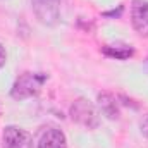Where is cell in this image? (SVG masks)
Here are the masks:
<instances>
[{"instance_id": "cell-6", "label": "cell", "mask_w": 148, "mask_h": 148, "mask_svg": "<svg viewBox=\"0 0 148 148\" xmlns=\"http://www.w3.org/2000/svg\"><path fill=\"white\" fill-rule=\"evenodd\" d=\"M38 148H67V138L60 129L47 127L38 140Z\"/></svg>"}, {"instance_id": "cell-10", "label": "cell", "mask_w": 148, "mask_h": 148, "mask_svg": "<svg viewBox=\"0 0 148 148\" xmlns=\"http://www.w3.org/2000/svg\"><path fill=\"white\" fill-rule=\"evenodd\" d=\"M5 62H7V53H5V48H3V45L0 43V69L5 66Z\"/></svg>"}, {"instance_id": "cell-3", "label": "cell", "mask_w": 148, "mask_h": 148, "mask_svg": "<svg viewBox=\"0 0 148 148\" xmlns=\"http://www.w3.org/2000/svg\"><path fill=\"white\" fill-rule=\"evenodd\" d=\"M64 0H31L36 19L45 26H55L60 19V5Z\"/></svg>"}, {"instance_id": "cell-5", "label": "cell", "mask_w": 148, "mask_h": 148, "mask_svg": "<svg viewBox=\"0 0 148 148\" xmlns=\"http://www.w3.org/2000/svg\"><path fill=\"white\" fill-rule=\"evenodd\" d=\"M131 23L138 35L148 36V2L133 0L131 5Z\"/></svg>"}, {"instance_id": "cell-7", "label": "cell", "mask_w": 148, "mask_h": 148, "mask_svg": "<svg viewBox=\"0 0 148 148\" xmlns=\"http://www.w3.org/2000/svg\"><path fill=\"white\" fill-rule=\"evenodd\" d=\"M97 102H98L100 112L105 117H109V119H117L119 117V102H117V98L112 93H109V91L100 93L98 98H97Z\"/></svg>"}, {"instance_id": "cell-2", "label": "cell", "mask_w": 148, "mask_h": 148, "mask_svg": "<svg viewBox=\"0 0 148 148\" xmlns=\"http://www.w3.org/2000/svg\"><path fill=\"white\" fill-rule=\"evenodd\" d=\"M69 114H71V119L76 124H79L86 129H95L100 124V117H98V112L95 109V105L86 98L74 100Z\"/></svg>"}, {"instance_id": "cell-9", "label": "cell", "mask_w": 148, "mask_h": 148, "mask_svg": "<svg viewBox=\"0 0 148 148\" xmlns=\"http://www.w3.org/2000/svg\"><path fill=\"white\" fill-rule=\"evenodd\" d=\"M140 127H141V133H143V136H147L148 138V114L141 119V122H140Z\"/></svg>"}, {"instance_id": "cell-4", "label": "cell", "mask_w": 148, "mask_h": 148, "mask_svg": "<svg viewBox=\"0 0 148 148\" xmlns=\"http://www.w3.org/2000/svg\"><path fill=\"white\" fill-rule=\"evenodd\" d=\"M31 134L19 126H7L2 133V148H31Z\"/></svg>"}, {"instance_id": "cell-1", "label": "cell", "mask_w": 148, "mask_h": 148, "mask_svg": "<svg viewBox=\"0 0 148 148\" xmlns=\"http://www.w3.org/2000/svg\"><path fill=\"white\" fill-rule=\"evenodd\" d=\"M47 81L45 74H35V73H24L21 74L10 90V97L14 100H26L31 97H36L43 88V83Z\"/></svg>"}, {"instance_id": "cell-8", "label": "cell", "mask_w": 148, "mask_h": 148, "mask_svg": "<svg viewBox=\"0 0 148 148\" xmlns=\"http://www.w3.org/2000/svg\"><path fill=\"white\" fill-rule=\"evenodd\" d=\"M103 53L109 57H115V59L124 60V59H129L134 52L127 45H109V47H103Z\"/></svg>"}]
</instances>
